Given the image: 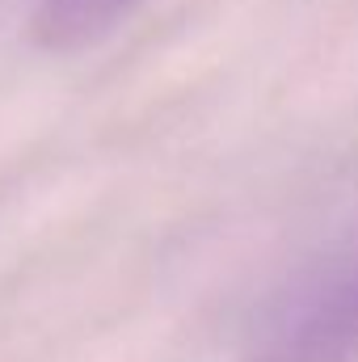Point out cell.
<instances>
[{"instance_id":"obj_1","label":"cell","mask_w":358,"mask_h":362,"mask_svg":"<svg viewBox=\"0 0 358 362\" xmlns=\"http://www.w3.org/2000/svg\"><path fill=\"white\" fill-rule=\"evenodd\" d=\"M249 362H358V249L299 291Z\"/></svg>"},{"instance_id":"obj_2","label":"cell","mask_w":358,"mask_h":362,"mask_svg":"<svg viewBox=\"0 0 358 362\" xmlns=\"http://www.w3.org/2000/svg\"><path fill=\"white\" fill-rule=\"evenodd\" d=\"M144 0H38L30 17V38L47 51H81L105 38Z\"/></svg>"}]
</instances>
